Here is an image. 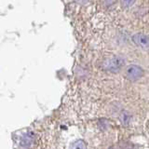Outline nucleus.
I'll return each instance as SVG.
<instances>
[{"label":"nucleus","mask_w":149,"mask_h":149,"mask_svg":"<svg viewBox=\"0 0 149 149\" xmlns=\"http://www.w3.org/2000/svg\"><path fill=\"white\" fill-rule=\"evenodd\" d=\"M125 64V61L120 56H113L107 60L104 61V68L108 70L110 72H118L123 67Z\"/></svg>","instance_id":"obj_1"},{"label":"nucleus","mask_w":149,"mask_h":149,"mask_svg":"<svg viewBox=\"0 0 149 149\" xmlns=\"http://www.w3.org/2000/svg\"><path fill=\"white\" fill-rule=\"evenodd\" d=\"M126 76L132 81H135L143 76V69L136 64H130L126 70Z\"/></svg>","instance_id":"obj_2"},{"label":"nucleus","mask_w":149,"mask_h":149,"mask_svg":"<svg viewBox=\"0 0 149 149\" xmlns=\"http://www.w3.org/2000/svg\"><path fill=\"white\" fill-rule=\"evenodd\" d=\"M132 41L135 45H137L139 48L143 49H149V37L143 34H136L132 36Z\"/></svg>","instance_id":"obj_3"},{"label":"nucleus","mask_w":149,"mask_h":149,"mask_svg":"<svg viewBox=\"0 0 149 149\" xmlns=\"http://www.w3.org/2000/svg\"><path fill=\"white\" fill-rule=\"evenodd\" d=\"M70 149H87V148H86V144L84 143V142L77 141L72 144V146Z\"/></svg>","instance_id":"obj_4"},{"label":"nucleus","mask_w":149,"mask_h":149,"mask_svg":"<svg viewBox=\"0 0 149 149\" xmlns=\"http://www.w3.org/2000/svg\"><path fill=\"white\" fill-rule=\"evenodd\" d=\"M135 0H120V3L124 8H129L130 6H132Z\"/></svg>","instance_id":"obj_5"},{"label":"nucleus","mask_w":149,"mask_h":149,"mask_svg":"<svg viewBox=\"0 0 149 149\" xmlns=\"http://www.w3.org/2000/svg\"><path fill=\"white\" fill-rule=\"evenodd\" d=\"M77 3H78V4H80V5H84V4H86L88 0H74Z\"/></svg>","instance_id":"obj_6"}]
</instances>
